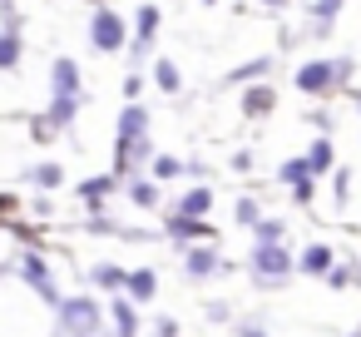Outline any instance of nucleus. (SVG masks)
<instances>
[{
	"instance_id": "a211bd4d",
	"label": "nucleus",
	"mask_w": 361,
	"mask_h": 337,
	"mask_svg": "<svg viewBox=\"0 0 361 337\" xmlns=\"http://www.w3.org/2000/svg\"><path fill=\"white\" fill-rule=\"evenodd\" d=\"M262 6H282V0H262Z\"/></svg>"
},
{
	"instance_id": "f03ea898",
	"label": "nucleus",
	"mask_w": 361,
	"mask_h": 337,
	"mask_svg": "<svg viewBox=\"0 0 361 337\" xmlns=\"http://www.w3.org/2000/svg\"><path fill=\"white\" fill-rule=\"evenodd\" d=\"M90 40H94V50H119L124 45V20L114 11H99L90 20Z\"/></svg>"
},
{
	"instance_id": "423d86ee",
	"label": "nucleus",
	"mask_w": 361,
	"mask_h": 337,
	"mask_svg": "<svg viewBox=\"0 0 361 337\" xmlns=\"http://www.w3.org/2000/svg\"><path fill=\"white\" fill-rule=\"evenodd\" d=\"M16 60H20V40L11 30H0V70H11Z\"/></svg>"
},
{
	"instance_id": "ddd939ff",
	"label": "nucleus",
	"mask_w": 361,
	"mask_h": 337,
	"mask_svg": "<svg viewBox=\"0 0 361 337\" xmlns=\"http://www.w3.org/2000/svg\"><path fill=\"white\" fill-rule=\"evenodd\" d=\"M341 11V0H317V20H331Z\"/></svg>"
},
{
	"instance_id": "dca6fc26",
	"label": "nucleus",
	"mask_w": 361,
	"mask_h": 337,
	"mask_svg": "<svg viewBox=\"0 0 361 337\" xmlns=\"http://www.w3.org/2000/svg\"><path fill=\"white\" fill-rule=\"evenodd\" d=\"M35 179H40V184H45V189H50V184H60V169H55V164H45V169H40V174H35Z\"/></svg>"
},
{
	"instance_id": "2eb2a0df",
	"label": "nucleus",
	"mask_w": 361,
	"mask_h": 337,
	"mask_svg": "<svg viewBox=\"0 0 361 337\" xmlns=\"http://www.w3.org/2000/svg\"><path fill=\"white\" fill-rule=\"evenodd\" d=\"M134 292L149 297V292H154V278H149V273H134Z\"/></svg>"
},
{
	"instance_id": "f8f14e48",
	"label": "nucleus",
	"mask_w": 361,
	"mask_h": 337,
	"mask_svg": "<svg viewBox=\"0 0 361 337\" xmlns=\"http://www.w3.org/2000/svg\"><path fill=\"white\" fill-rule=\"evenodd\" d=\"M302 263H307L312 273H326V263H331V253H326V248H312V253H307Z\"/></svg>"
},
{
	"instance_id": "f257e3e1",
	"label": "nucleus",
	"mask_w": 361,
	"mask_h": 337,
	"mask_svg": "<svg viewBox=\"0 0 361 337\" xmlns=\"http://www.w3.org/2000/svg\"><path fill=\"white\" fill-rule=\"evenodd\" d=\"M336 80H346V60H312L297 70V90H307V95H326Z\"/></svg>"
},
{
	"instance_id": "6e6552de",
	"label": "nucleus",
	"mask_w": 361,
	"mask_h": 337,
	"mask_svg": "<svg viewBox=\"0 0 361 337\" xmlns=\"http://www.w3.org/2000/svg\"><path fill=\"white\" fill-rule=\"evenodd\" d=\"M243 110H247V114H267V110H272V90H247Z\"/></svg>"
},
{
	"instance_id": "0eeeda50",
	"label": "nucleus",
	"mask_w": 361,
	"mask_h": 337,
	"mask_svg": "<svg viewBox=\"0 0 361 337\" xmlns=\"http://www.w3.org/2000/svg\"><path fill=\"white\" fill-rule=\"evenodd\" d=\"M257 268H262V273H282V268H287V253H282V248H272V243H267V248H262V253H257Z\"/></svg>"
},
{
	"instance_id": "1a4fd4ad",
	"label": "nucleus",
	"mask_w": 361,
	"mask_h": 337,
	"mask_svg": "<svg viewBox=\"0 0 361 337\" xmlns=\"http://www.w3.org/2000/svg\"><path fill=\"white\" fill-rule=\"evenodd\" d=\"M326 164H331V144H326V139H317V144H312V154H307V169L317 174V169H326Z\"/></svg>"
},
{
	"instance_id": "20e7f679",
	"label": "nucleus",
	"mask_w": 361,
	"mask_h": 337,
	"mask_svg": "<svg viewBox=\"0 0 361 337\" xmlns=\"http://www.w3.org/2000/svg\"><path fill=\"white\" fill-rule=\"evenodd\" d=\"M75 85H80L75 65H70V60H60V65H55V95H75Z\"/></svg>"
},
{
	"instance_id": "7ed1b4c3",
	"label": "nucleus",
	"mask_w": 361,
	"mask_h": 337,
	"mask_svg": "<svg viewBox=\"0 0 361 337\" xmlns=\"http://www.w3.org/2000/svg\"><path fill=\"white\" fill-rule=\"evenodd\" d=\"M134 30H139V50H144V45L154 40V30H159V11H154V6H144V11H139V25H134Z\"/></svg>"
},
{
	"instance_id": "f3484780",
	"label": "nucleus",
	"mask_w": 361,
	"mask_h": 337,
	"mask_svg": "<svg viewBox=\"0 0 361 337\" xmlns=\"http://www.w3.org/2000/svg\"><path fill=\"white\" fill-rule=\"evenodd\" d=\"M119 327H124V337H134V312L129 307H119Z\"/></svg>"
},
{
	"instance_id": "9b49d317",
	"label": "nucleus",
	"mask_w": 361,
	"mask_h": 337,
	"mask_svg": "<svg viewBox=\"0 0 361 337\" xmlns=\"http://www.w3.org/2000/svg\"><path fill=\"white\" fill-rule=\"evenodd\" d=\"M208 208V189H193L188 199H183V213H203Z\"/></svg>"
},
{
	"instance_id": "9d476101",
	"label": "nucleus",
	"mask_w": 361,
	"mask_h": 337,
	"mask_svg": "<svg viewBox=\"0 0 361 337\" xmlns=\"http://www.w3.org/2000/svg\"><path fill=\"white\" fill-rule=\"evenodd\" d=\"M154 80H159V85H164V90H178V70H173V65H169V60H164V65H159V70H154Z\"/></svg>"
},
{
	"instance_id": "4468645a",
	"label": "nucleus",
	"mask_w": 361,
	"mask_h": 337,
	"mask_svg": "<svg viewBox=\"0 0 361 337\" xmlns=\"http://www.w3.org/2000/svg\"><path fill=\"white\" fill-rule=\"evenodd\" d=\"M188 268H193V273H208V268H213V253H193Z\"/></svg>"
},
{
	"instance_id": "39448f33",
	"label": "nucleus",
	"mask_w": 361,
	"mask_h": 337,
	"mask_svg": "<svg viewBox=\"0 0 361 337\" xmlns=\"http://www.w3.org/2000/svg\"><path fill=\"white\" fill-rule=\"evenodd\" d=\"M70 327L75 332H94V307L90 302H70Z\"/></svg>"
}]
</instances>
